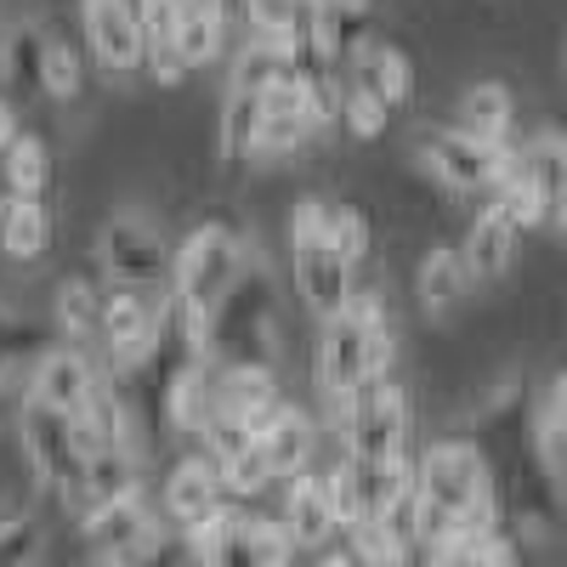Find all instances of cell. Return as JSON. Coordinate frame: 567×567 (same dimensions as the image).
Masks as SVG:
<instances>
[{
    "label": "cell",
    "instance_id": "obj_1",
    "mask_svg": "<svg viewBox=\"0 0 567 567\" xmlns=\"http://www.w3.org/2000/svg\"><path fill=\"white\" fill-rule=\"evenodd\" d=\"M245 261H250V239L227 216L187 227V239L171 250V323H176L182 358L205 363V318L227 296V284L245 272Z\"/></svg>",
    "mask_w": 567,
    "mask_h": 567
},
{
    "label": "cell",
    "instance_id": "obj_2",
    "mask_svg": "<svg viewBox=\"0 0 567 567\" xmlns=\"http://www.w3.org/2000/svg\"><path fill=\"white\" fill-rule=\"evenodd\" d=\"M392 358H398V336H392V318H386L381 296H374V290H352L336 318L318 323L312 381H318V392H323L329 403H336V398H347L358 381L392 374Z\"/></svg>",
    "mask_w": 567,
    "mask_h": 567
},
{
    "label": "cell",
    "instance_id": "obj_3",
    "mask_svg": "<svg viewBox=\"0 0 567 567\" xmlns=\"http://www.w3.org/2000/svg\"><path fill=\"white\" fill-rule=\"evenodd\" d=\"M205 363L210 369H278V278L267 261H245L227 296L205 318Z\"/></svg>",
    "mask_w": 567,
    "mask_h": 567
},
{
    "label": "cell",
    "instance_id": "obj_4",
    "mask_svg": "<svg viewBox=\"0 0 567 567\" xmlns=\"http://www.w3.org/2000/svg\"><path fill=\"white\" fill-rule=\"evenodd\" d=\"M341 432V454L347 460H398L409 454V392L392 381V374H374V381H358L347 398L329 403Z\"/></svg>",
    "mask_w": 567,
    "mask_h": 567
},
{
    "label": "cell",
    "instance_id": "obj_5",
    "mask_svg": "<svg viewBox=\"0 0 567 567\" xmlns=\"http://www.w3.org/2000/svg\"><path fill=\"white\" fill-rule=\"evenodd\" d=\"M97 267H103V284H120V290L171 296V245H165V233L154 221L131 216V210H120L97 227Z\"/></svg>",
    "mask_w": 567,
    "mask_h": 567
},
{
    "label": "cell",
    "instance_id": "obj_6",
    "mask_svg": "<svg viewBox=\"0 0 567 567\" xmlns=\"http://www.w3.org/2000/svg\"><path fill=\"white\" fill-rule=\"evenodd\" d=\"M18 449H23V465H29V477H40L45 488H58L63 499L74 494L80 483V465H85V443L74 432V420L58 414V409H45L34 398L18 403Z\"/></svg>",
    "mask_w": 567,
    "mask_h": 567
},
{
    "label": "cell",
    "instance_id": "obj_7",
    "mask_svg": "<svg viewBox=\"0 0 567 567\" xmlns=\"http://www.w3.org/2000/svg\"><path fill=\"white\" fill-rule=\"evenodd\" d=\"M414 159L432 171L449 194H477V187H494L511 148H483V142L460 136L454 125H425L414 131Z\"/></svg>",
    "mask_w": 567,
    "mask_h": 567
},
{
    "label": "cell",
    "instance_id": "obj_8",
    "mask_svg": "<svg viewBox=\"0 0 567 567\" xmlns=\"http://www.w3.org/2000/svg\"><path fill=\"white\" fill-rule=\"evenodd\" d=\"M85 545H91V567L97 561H136V556H154L171 534L159 523V511L148 499H120V505H103V511H91L85 523H80Z\"/></svg>",
    "mask_w": 567,
    "mask_h": 567
},
{
    "label": "cell",
    "instance_id": "obj_9",
    "mask_svg": "<svg viewBox=\"0 0 567 567\" xmlns=\"http://www.w3.org/2000/svg\"><path fill=\"white\" fill-rule=\"evenodd\" d=\"M278 528H284V539H290V550H323L341 534L336 505H329V488H323V471L307 465V471H296V477H284Z\"/></svg>",
    "mask_w": 567,
    "mask_h": 567
},
{
    "label": "cell",
    "instance_id": "obj_10",
    "mask_svg": "<svg viewBox=\"0 0 567 567\" xmlns=\"http://www.w3.org/2000/svg\"><path fill=\"white\" fill-rule=\"evenodd\" d=\"M80 34L109 74L142 69V29L131 0H80Z\"/></svg>",
    "mask_w": 567,
    "mask_h": 567
},
{
    "label": "cell",
    "instance_id": "obj_11",
    "mask_svg": "<svg viewBox=\"0 0 567 567\" xmlns=\"http://www.w3.org/2000/svg\"><path fill=\"white\" fill-rule=\"evenodd\" d=\"M136 494H142V460H136V449H91L85 465H80V483H74V494L63 505L85 523L91 511L136 499Z\"/></svg>",
    "mask_w": 567,
    "mask_h": 567
},
{
    "label": "cell",
    "instance_id": "obj_12",
    "mask_svg": "<svg viewBox=\"0 0 567 567\" xmlns=\"http://www.w3.org/2000/svg\"><path fill=\"white\" fill-rule=\"evenodd\" d=\"M103 374H97V363H91V352H80V347H52L34 369H29V392L23 398H34V403H45V409H58V414H80L85 409V398H91V386H97Z\"/></svg>",
    "mask_w": 567,
    "mask_h": 567
},
{
    "label": "cell",
    "instance_id": "obj_13",
    "mask_svg": "<svg viewBox=\"0 0 567 567\" xmlns=\"http://www.w3.org/2000/svg\"><path fill=\"white\" fill-rule=\"evenodd\" d=\"M290 556L296 550H290V539H284L278 516H261V511L245 505L199 567H290Z\"/></svg>",
    "mask_w": 567,
    "mask_h": 567
},
{
    "label": "cell",
    "instance_id": "obj_14",
    "mask_svg": "<svg viewBox=\"0 0 567 567\" xmlns=\"http://www.w3.org/2000/svg\"><path fill=\"white\" fill-rule=\"evenodd\" d=\"M516 245H523V233H516L494 205H483L477 216H471L465 239L454 245L465 284H494V278H505V272H511V261H516Z\"/></svg>",
    "mask_w": 567,
    "mask_h": 567
},
{
    "label": "cell",
    "instance_id": "obj_15",
    "mask_svg": "<svg viewBox=\"0 0 567 567\" xmlns=\"http://www.w3.org/2000/svg\"><path fill=\"white\" fill-rule=\"evenodd\" d=\"M284 403L290 398L278 386V369H216V414L239 420L245 437H256Z\"/></svg>",
    "mask_w": 567,
    "mask_h": 567
},
{
    "label": "cell",
    "instance_id": "obj_16",
    "mask_svg": "<svg viewBox=\"0 0 567 567\" xmlns=\"http://www.w3.org/2000/svg\"><path fill=\"white\" fill-rule=\"evenodd\" d=\"M511 171L539 194L545 227H561V210H567V148H561V136L545 125V131H534L523 142V148L511 142Z\"/></svg>",
    "mask_w": 567,
    "mask_h": 567
},
{
    "label": "cell",
    "instance_id": "obj_17",
    "mask_svg": "<svg viewBox=\"0 0 567 567\" xmlns=\"http://www.w3.org/2000/svg\"><path fill=\"white\" fill-rule=\"evenodd\" d=\"M341 85L369 91V97L381 103L386 114H398V109H409V103H414V63H409L403 45H392V40L374 34V40L363 45V52H358V63L347 69V80H341Z\"/></svg>",
    "mask_w": 567,
    "mask_h": 567
},
{
    "label": "cell",
    "instance_id": "obj_18",
    "mask_svg": "<svg viewBox=\"0 0 567 567\" xmlns=\"http://www.w3.org/2000/svg\"><path fill=\"white\" fill-rule=\"evenodd\" d=\"M227 494H221V477H216V460H205L199 449L194 454H182L171 471H165V483H159V516L176 528L187 523H199L205 511H216Z\"/></svg>",
    "mask_w": 567,
    "mask_h": 567
},
{
    "label": "cell",
    "instance_id": "obj_19",
    "mask_svg": "<svg viewBox=\"0 0 567 567\" xmlns=\"http://www.w3.org/2000/svg\"><path fill=\"white\" fill-rule=\"evenodd\" d=\"M290 261H296V296H301V307L323 323V318H336L341 307H347V296L358 290L352 284V272L323 250V239H301V245H290Z\"/></svg>",
    "mask_w": 567,
    "mask_h": 567
},
{
    "label": "cell",
    "instance_id": "obj_20",
    "mask_svg": "<svg viewBox=\"0 0 567 567\" xmlns=\"http://www.w3.org/2000/svg\"><path fill=\"white\" fill-rule=\"evenodd\" d=\"M449 125L460 136H471V142H483V148H511V131H516V97H511V85H499V80L465 85L460 97H454V120Z\"/></svg>",
    "mask_w": 567,
    "mask_h": 567
},
{
    "label": "cell",
    "instance_id": "obj_21",
    "mask_svg": "<svg viewBox=\"0 0 567 567\" xmlns=\"http://www.w3.org/2000/svg\"><path fill=\"white\" fill-rule=\"evenodd\" d=\"M216 409V369L176 358V369L165 374V425L176 437H199V425Z\"/></svg>",
    "mask_w": 567,
    "mask_h": 567
},
{
    "label": "cell",
    "instance_id": "obj_22",
    "mask_svg": "<svg viewBox=\"0 0 567 567\" xmlns=\"http://www.w3.org/2000/svg\"><path fill=\"white\" fill-rule=\"evenodd\" d=\"M256 443H261V454H267V465H272V477L284 483V477H296V471L312 465L318 425H312V414H307L301 403H284V409L261 425V432H256Z\"/></svg>",
    "mask_w": 567,
    "mask_h": 567
},
{
    "label": "cell",
    "instance_id": "obj_23",
    "mask_svg": "<svg viewBox=\"0 0 567 567\" xmlns=\"http://www.w3.org/2000/svg\"><path fill=\"white\" fill-rule=\"evenodd\" d=\"M0 250L18 267H34L45 250H52V210L45 199H18L0 194Z\"/></svg>",
    "mask_w": 567,
    "mask_h": 567
},
{
    "label": "cell",
    "instance_id": "obj_24",
    "mask_svg": "<svg viewBox=\"0 0 567 567\" xmlns=\"http://www.w3.org/2000/svg\"><path fill=\"white\" fill-rule=\"evenodd\" d=\"M52 347H58V329H52V323L0 301V381L12 386L18 374H23V369H34Z\"/></svg>",
    "mask_w": 567,
    "mask_h": 567
},
{
    "label": "cell",
    "instance_id": "obj_25",
    "mask_svg": "<svg viewBox=\"0 0 567 567\" xmlns=\"http://www.w3.org/2000/svg\"><path fill=\"white\" fill-rule=\"evenodd\" d=\"M97 318H103V278L69 272V278L58 284V318H52L58 341L91 352V347H97Z\"/></svg>",
    "mask_w": 567,
    "mask_h": 567
},
{
    "label": "cell",
    "instance_id": "obj_26",
    "mask_svg": "<svg viewBox=\"0 0 567 567\" xmlns=\"http://www.w3.org/2000/svg\"><path fill=\"white\" fill-rule=\"evenodd\" d=\"M136 7V29H142V63H148V74L159 85H176L187 69L176 58V12L182 0H131Z\"/></svg>",
    "mask_w": 567,
    "mask_h": 567
},
{
    "label": "cell",
    "instance_id": "obj_27",
    "mask_svg": "<svg viewBox=\"0 0 567 567\" xmlns=\"http://www.w3.org/2000/svg\"><path fill=\"white\" fill-rule=\"evenodd\" d=\"M45 34L40 23H18L12 34H0V80H7V97L23 109L40 97V63H45Z\"/></svg>",
    "mask_w": 567,
    "mask_h": 567
},
{
    "label": "cell",
    "instance_id": "obj_28",
    "mask_svg": "<svg viewBox=\"0 0 567 567\" xmlns=\"http://www.w3.org/2000/svg\"><path fill=\"white\" fill-rule=\"evenodd\" d=\"M534 460H539V483L556 488L561 483V437H567V381L561 374H550V381L539 386V403H534Z\"/></svg>",
    "mask_w": 567,
    "mask_h": 567
},
{
    "label": "cell",
    "instance_id": "obj_29",
    "mask_svg": "<svg viewBox=\"0 0 567 567\" xmlns=\"http://www.w3.org/2000/svg\"><path fill=\"white\" fill-rule=\"evenodd\" d=\"M465 296H471V284L460 272L454 245H432L420 256V267H414V301H420V312L425 318H449Z\"/></svg>",
    "mask_w": 567,
    "mask_h": 567
},
{
    "label": "cell",
    "instance_id": "obj_30",
    "mask_svg": "<svg viewBox=\"0 0 567 567\" xmlns=\"http://www.w3.org/2000/svg\"><path fill=\"white\" fill-rule=\"evenodd\" d=\"M74 432L85 449H131V403L120 398L114 381H97L85 398V409L74 414Z\"/></svg>",
    "mask_w": 567,
    "mask_h": 567
},
{
    "label": "cell",
    "instance_id": "obj_31",
    "mask_svg": "<svg viewBox=\"0 0 567 567\" xmlns=\"http://www.w3.org/2000/svg\"><path fill=\"white\" fill-rule=\"evenodd\" d=\"M0 182L18 199H45V187H52V148H45L40 131H18L0 148Z\"/></svg>",
    "mask_w": 567,
    "mask_h": 567
},
{
    "label": "cell",
    "instance_id": "obj_32",
    "mask_svg": "<svg viewBox=\"0 0 567 567\" xmlns=\"http://www.w3.org/2000/svg\"><path fill=\"white\" fill-rule=\"evenodd\" d=\"M323 250L336 256L347 272H358V267L369 261V250H374L369 216H363L358 205H329V216H323Z\"/></svg>",
    "mask_w": 567,
    "mask_h": 567
},
{
    "label": "cell",
    "instance_id": "obj_33",
    "mask_svg": "<svg viewBox=\"0 0 567 567\" xmlns=\"http://www.w3.org/2000/svg\"><path fill=\"white\" fill-rule=\"evenodd\" d=\"M216 477H221V494L233 499V505H250L256 494H267L278 477H272V465H267V454H261V443L250 437L245 449H233L227 460H216Z\"/></svg>",
    "mask_w": 567,
    "mask_h": 567
},
{
    "label": "cell",
    "instance_id": "obj_34",
    "mask_svg": "<svg viewBox=\"0 0 567 567\" xmlns=\"http://www.w3.org/2000/svg\"><path fill=\"white\" fill-rule=\"evenodd\" d=\"M85 85V58L69 34H45V63H40V97L52 103H74Z\"/></svg>",
    "mask_w": 567,
    "mask_h": 567
},
{
    "label": "cell",
    "instance_id": "obj_35",
    "mask_svg": "<svg viewBox=\"0 0 567 567\" xmlns=\"http://www.w3.org/2000/svg\"><path fill=\"white\" fill-rule=\"evenodd\" d=\"M40 523L29 511H12V516H0V567H40Z\"/></svg>",
    "mask_w": 567,
    "mask_h": 567
},
{
    "label": "cell",
    "instance_id": "obj_36",
    "mask_svg": "<svg viewBox=\"0 0 567 567\" xmlns=\"http://www.w3.org/2000/svg\"><path fill=\"white\" fill-rule=\"evenodd\" d=\"M336 120H341V125H347L358 142H374V136L386 131V120H392V114H386L381 103H374L369 91H358V85H341V109H336Z\"/></svg>",
    "mask_w": 567,
    "mask_h": 567
},
{
    "label": "cell",
    "instance_id": "obj_37",
    "mask_svg": "<svg viewBox=\"0 0 567 567\" xmlns=\"http://www.w3.org/2000/svg\"><path fill=\"white\" fill-rule=\"evenodd\" d=\"M187 556H182V545L176 539H165L154 556H136V561H97V567H182Z\"/></svg>",
    "mask_w": 567,
    "mask_h": 567
},
{
    "label": "cell",
    "instance_id": "obj_38",
    "mask_svg": "<svg viewBox=\"0 0 567 567\" xmlns=\"http://www.w3.org/2000/svg\"><path fill=\"white\" fill-rule=\"evenodd\" d=\"M18 131H23V109L7 97V91H0V148H7V142H12Z\"/></svg>",
    "mask_w": 567,
    "mask_h": 567
},
{
    "label": "cell",
    "instance_id": "obj_39",
    "mask_svg": "<svg viewBox=\"0 0 567 567\" xmlns=\"http://www.w3.org/2000/svg\"><path fill=\"white\" fill-rule=\"evenodd\" d=\"M318 567H358V556L341 545V550H323V556H318Z\"/></svg>",
    "mask_w": 567,
    "mask_h": 567
},
{
    "label": "cell",
    "instance_id": "obj_40",
    "mask_svg": "<svg viewBox=\"0 0 567 567\" xmlns=\"http://www.w3.org/2000/svg\"><path fill=\"white\" fill-rule=\"evenodd\" d=\"M432 567H471V561H465V556H460V550H454V556H437V561H432Z\"/></svg>",
    "mask_w": 567,
    "mask_h": 567
},
{
    "label": "cell",
    "instance_id": "obj_41",
    "mask_svg": "<svg viewBox=\"0 0 567 567\" xmlns=\"http://www.w3.org/2000/svg\"><path fill=\"white\" fill-rule=\"evenodd\" d=\"M0 392H7V381H0Z\"/></svg>",
    "mask_w": 567,
    "mask_h": 567
},
{
    "label": "cell",
    "instance_id": "obj_42",
    "mask_svg": "<svg viewBox=\"0 0 567 567\" xmlns=\"http://www.w3.org/2000/svg\"><path fill=\"white\" fill-rule=\"evenodd\" d=\"M0 34H7V29H0Z\"/></svg>",
    "mask_w": 567,
    "mask_h": 567
}]
</instances>
